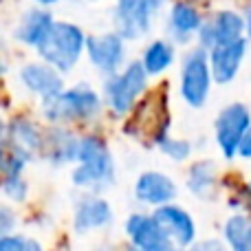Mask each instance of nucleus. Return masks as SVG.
<instances>
[{
	"mask_svg": "<svg viewBox=\"0 0 251 251\" xmlns=\"http://www.w3.org/2000/svg\"><path fill=\"white\" fill-rule=\"evenodd\" d=\"M126 251H139V249H134V247H130V245H128V247H126Z\"/></svg>",
	"mask_w": 251,
	"mask_h": 251,
	"instance_id": "36",
	"label": "nucleus"
},
{
	"mask_svg": "<svg viewBox=\"0 0 251 251\" xmlns=\"http://www.w3.org/2000/svg\"><path fill=\"white\" fill-rule=\"evenodd\" d=\"M95 251H113L110 247H100V249H95Z\"/></svg>",
	"mask_w": 251,
	"mask_h": 251,
	"instance_id": "34",
	"label": "nucleus"
},
{
	"mask_svg": "<svg viewBox=\"0 0 251 251\" xmlns=\"http://www.w3.org/2000/svg\"><path fill=\"white\" fill-rule=\"evenodd\" d=\"M20 82L29 93L42 97V101L51 100V97H55L57 93L64 91L62 73H57L53 66L44 64V62H31V64L22 66L20 69Z\"/></svg>",
	"mask_w": 251,
	"mask_h": 251,
	"instance_id": "14",
	"label": "nucleus"
},
{
	"mask_svg": "<svg viewBox=\"0 0 251 251\" xmlns=\"http://www.w3.org/2000/svg\"><path fill=\"white\" fill-rule=\"evenodd\" d=\"M174 62V44L165 40H154L150 47L143 51L141 66L146 75H159L165 69H170Z\"/></svg>",
	"mask_w": 251,
	"mask_h": 251,
	"instance_id": "22",
	"label": "nucleus"
},
{
	"mask_svg": "<svg viewBox=\"0 0 251 251\" xmlns=\"http://www.w3.org/2000/svg\"><path fill=\"white\" fill-rule=\"evenodd\" d=\"M212 88L207 51L194 49L185 55L181 66V97L190 108H203Z\"/></svg>",
	"mask_w": 251,
	"mask_h": 251,
	"instance_id": "5",
	"label": "nucleus"
},
{
	"mask_svg": "<svg viewBox=\"0 0 251 251\" xmlns=\"http://www.w3.org/2000/svg\"><path fill=\"white\" fill-rule=\"evenodd\" d=\"M0 190H2V194L11 203H25L26 196H29V183L25 181L22 174H18V176H2Z\"/></svg>",
	"mask_w": 251,
	"mask_h": 251,
	"instance_id": "24",
	"label": "nucleus"
},
{
	"mask_svg": "<svg viewBox=\"0 0 251 251\" xmlns=\"http://www.w3.org/2000/svg\"><path fill=\"white\" fill-rule=\"evenodd\" d=\"M101 100L93 88L86 84H77L73 88H64L55 97L42 101V115L53 126L75 124V122H91L100 115Z\"/></svg>",
	"mask_w": 251,
	"mask_h": 251,
	"instance_id": "3",
	"label": "nucleus"
},
{
	"mask_svg": "<svg viewBox=\"0 0 251 251\" xmlns=\"http://www.w3.org/2000/svg\"><path fill=\"white\" fill-rule=\"evenodd\" d=\"M152 216L159 221V225L163 227V231L168 234V238L172 240L176 249H190L196 243V236H199L196 223L185 207L176 203H168L156 207Z\"/></svg>",
	"mask_w": 251,
	"mask_h": 251,
	"instance_id": "8",
	"label": "nucleus"
},
{
	"mask_svg": "<svg viewBox=\"0 0 251 251\" xmlns=\"http://www.w3.org/2000/svg\"><path fill=\"white\" fill-rule=\"evenodd\" d=\"M178 251H190V249H178Z\"/></svg>",
	"mask_w": 251,
	"mask_h": 251,
	"instance_id": "37",
	"label": "nucleus"
},
{
	"mask_svg": "<svg viewBox=\"0 0 251 251\" xmlns=\"http://www.w3.org/2000/svg\"><path fill=\"white\" fill-rule=\"evenodd\" d=\"M115 221V212L110 203L100 194H84L75 201L73 207V231L77 236H86L91 231L104 229Z\"/></svg>",
	"mask_w": 251,
	"mask_h": 251,
	"instance_id": "9",
	"label": "nucleus"
},
{
	"mask_svg": "<svg viewBox=\"0 0 251 251\" xmlns=\"http://www.w3.org/2000/svg\"><path fill=\"white\" fill-rule=\"evenodd\" d=\"M156 146H159V150L163 152L165 156H170L172 161H185L187 156L192 154V143L190 141L170 137L165 130L159 134V137H156Z\"/></svg>",
	"mask_w": 251,
	"mask_h": 251,
	"instance_id": "23",
	"label": "nucleus"
},
{
	"mask_svg": "<svg viewBox=\"0 0 251 251\" xmlns=\"http://www.w3.org/2000/svg\"><path fill=\"white\" fill-rule=\"evenodd\" d=\"M148 75L143 71L141 62H132L128 64L122 73L108 75L104 84V97L106 104L110 106L115 115H126L134 106L137 97L146 91Z\"/></svg>",
	"mask_w": 251,
	"mask_h": 251,
	"instance_id": "4",
	"label": "nucleus"
},
{
	"mask_svg": "<svg viewBox=\"0 0 251 251\" xmlns=\"http://www.w3.org/2000/svg\"><path fill=\"white\" fill-rule=\"evenodd\" d=\"M26 236L22 234H11L0 238V251H25Z\"/></svg>",
	"mask_w": 251,
	"mask_h": 251,
	"instance_id": "26",
	"label": "nucleus"
},
{
	"mask_svg": "<svg viewBox=\"0 0 251 251\" xmlns=\"http://www.w3.org/2000/svg\"><path fill=\"white\" fill-rule=\"evenodd\" d=\"M4 156H7V124L0 117V168H2Z\"/></svg>",
	"mask_w": 251,
	"mask_h": 251,
	"instance_id": "29",
	"label": "nucleus"
},
{
	"mask_svg": "<svg viewBox=\"0 0 251 251\" xmlns=\"http://www.w3.org/2000/svg\"><path fill=\"white\" fill-rule=\"evenodd\" d=\"M42 146H44V134L40 132V128L33 122H29L25 117H16L7 126L9 152H16V154L25 156L26 161H31L35 154L42 152Z\"/></svg>",
	"mask_w": 251,
	"mask_h": 251,
	"instance_id": "15",
	"label": "nucleus"
},
{
	"mask_svg": "<svg viewBox=\"0 0 251 251\" xmlns=\"http://www.w3.org/2000/svg\"><path fill=\"white\" fill-rule=\"evenodd\" d=\"M216 163L214 161H196L187 170V190L196 196V199H209L216 187Z\"/></svg>",
	"mask_w": 251,
	"mask_h": 251,
	"instance_id": "21",
	"label": "nucleus"
},
{
	"mask_svg": "<svg viewBox=\"0 0 251 251\" xmlns=\"http://www.w3.org/2000/svg\"><path fill=\"white\" fill-rule=\"evenodd\" d=\"M245 29H247V33H249V38H251V11H249L247 20H245Z\"/></svg>",
	"mask_w": 251,
	"mask_h": 251,
	"instance_id": "33",
	"label": "nucleus"
},
{
	"mask_svg": "<svg viewBox=\"0 0 251 251\" xmlns=\"http://www.w3.org/2000/svg\"><path fill=\"white\" fill-rule=\"evenodd\" d=\"M165 4V0H139L126 16H117V31L124 40H139L150 31L152 16Z\"/></svg>",
	"mask_w": 251,
	"mask_h": 251,
	"instance_id": "16",
	"label": "nucleus"
},
{
	"mask_svg": "<svg viewBox=\"0 0 251 251\" xmlns=\"http://www.w3.org/2000/svg\"><path fill=\"white\" fill-rule=\"evenodd\" d=\"M77 139L75 134L66 132L64 128H53L49 134H44L42 154L53 165L75 163V152H77Z\"/></svg>",
	"mask_w": 251,
	"mask_h": 251,
	"instance_id": "19",
	"label": "nucleus"
},
{
	"mask_svg": "<svg viewBox=\"0 0 251 251\" xmlns=\"http://www.w3.org/2000/svg\"><path fill=\"white\" fill-rule=\"evenodd\" d=\"M53 25V16L47 11V9H29L25 11V16L20 18L16 31H13V38L18 42L26 44V47H38L40 40L47 35L49 26Z\"/></svg>",
	"mask_w": 251,
	"mask_h": 251,
	"instance_id": "18",
	"label": "nucleus"
},
{
	"mask_svg": "<svg viewBox=\"0 0 251 251\" xmlns=\"http://www.w3.org/2000/svg\"><path fill=\"white\" fill-rule=\"evenodd\" d=\"M35 4H40V7H51V4H55L57 0H33Z\"/></svg>",
	"mask_w": 251,
	"mask_h": 251,
	"instance_id": "32",
	"label": "nucleus"
},
{
	"mask_svg": "<svg viewBox=\"0 0 251 251\" xmlns=\"http://www.w3.org/2000/svg\"><path fill=\"white\" fill-rule=\"evenodd\" d=\"M137 2H139V0H117V11H115V18H117V16H126V13H128Z\"/></svg>",
	"mask_w": 251,
	"mask_h": 251,
	"instance_id": "30",
	"label": "nucleus"
},
{
	"mask_svg": "<svg viewBox=\"0 0 251 251\" xmlns=\"http://www.w3.org/2000/svg\"><path fill=\"white\" fill-rule=\"evenodd\" d=\"M25 251H44V247L33 238H26V245H25Z\"/></svg>",
	"mask_w": 251,
	"mask_h": 251,
	"instance_id": "31",
	"label": "nucleus"
},
{
	"mask_svg": "<svg viewBox=\"0 0 251 251\" xmlns=\"http://www.w3.org/2000/svg\"><path fill=\"white\" fill-rule=\"evenodd\" d=\"M178 196V187L172 181V176L156 170H148V172L139 174L137 183H134V199L141 205L148 207H161V205L174 203Z\"/></svg>",
	"mask_w": 251,
	"mask_h": 251,
	"instance_id": "12",
	"label": "nucleus"
},
{
	"mask_svg": "<svg viewBox=\"0 0 251 251\" xmlns=\"http://www.w3.org/2000/svg\"><path fill=\"white\" fill-rule=\"evenodd\" d=\"M190 251H229V249H227V245L221 238H205L201 243L196 240L190 247Z\"/></svg>",
	"mask_w": 251,
	"mask_h": 251,
	"instance_id": "27",
	"label": "nucleus"
},
{
	"mask_svg": "<svg viewBox=\"0 0 251 251\" xmlns=\"http://www.w3.org/2000/svg\"><path fill=\"white\" fill-rule=\"evenodd\" d=\"M4 73V64H2V62H0V75H2Z\"/></svg>",
	"mask_w": 251,
	"mask_h": 251,
	"instance_id": "35",
	"label": "nucleus"
},
{
	"mask_svg": "<svg viewBox=\"0 0 251 251\" xmlns=\"http://www.w3.org/2000/svg\"><path fill=\"white\" fill-rule=\"evenodd\" d=\"M16 227H18V216L13 212V207L0 205V238L16 234Z\"/></svg>",
	"mask_w": 251,
	"mask_h": 251,
	"instance_id": "25",
	"label": "nucleus"
},
{
	"mask_svg": "<svg viewBox=\"0 0 251 251\" xmlns=\"http://www.w3.org/2000/svg\"><path fill=\"white\" fill-rule=\"evenodd\" d=\"M251 126V113L245 104L234 101V104L225 106L218 113L216 124H214V137H216V146L225 159H234L238 154V146L243 141L245 132Z\"/></svg>",
	"mask_w": 251,
	"mask_h": 251,
	"instance_id": "6",
	"label": "nucleus"
},
{
	"mask_svg": "<svg viewBox=\"0 0 251 251\" xmlns=\"http://www.w3.org/2000/svg\"><path fill=\"white\" fill-rule=\"evenodd\" d=\"M86 44V35L77 25L71 22H55L49 26L47 35L35 47L44 64L53 66L57 73H66L79 62Z\"/></svg>",
	"mask_w": 251,
	"mask_h": 251,
	"instance_id": "2",
	"label": "nucleus"
},
{
	"mask_svg": "<svg viewBox=\"0 0 251 251\" xmlns=\"http://www.w3.org/2000/svg\"><path fill=\"white\" fill-rule=\"evenodd\" d=\"M201 25H203V16L194 4L185 2V0H176L172 4V9H170V35L174 38V42H190L192 35L201 29Z\"/></svg>",
	"mask_w": 251,
	"mask_h": 251,
	"instance_id": "17",
	"label": "nucleus"
},
{
	"mask_svg": "<svg viewBox=\"0 0 251 251\" xmlns=\"http://www.w3.org/2000/svg\"><path fill=\"white\" fill-rule=\"evenodd\" d=\"M223 243L229 251H251V216L234 212L223 223Z\"/></svg>",
	"mask_w": 251,
	"mask_h": 251,
	"instance_id": "20",
	"label": "nucleus"
},
{
	"mask_svg": "<svg viewBox=\"0 0 251 251\" xmlns=\"http://www.w3.org/2000/svg\"><path fill=\"white\" fill-rule=\"evenodd\" d=\"M75 168L71 181L75 187L86 190L88 194H101L115 183V159L106 141L95 134L77 139Z\"/></svg>",
	"mask_w": 251,
	"mask_h": 251,
	"instance_id": "1",
	"label": "nucleus"
},
{
	"mask_svg": "<svg viewBox=\"0 0 251 251\" xmlns=\"http://www.w3.org/2000/svg\"><path fill=\"white\" fill-rule=\"evenodd\" d=\"M247 55V40L240 38L236 42L221 44V47L209 49L207 62H209V73L212 79L218 84H229L231 79L238 75L243 60Z\"/></svg>",
	"mask_w": 251,
	"mask_h": 251,
	"instance_id": "13",
	"label": "nucleus"
},
{
	"mask_svg": "<svg viewBox=\"0 0 251 251\" xmlns=\"http://www.w3.org/2000/svg\"><path fill=\"white\" fill-rule=\"evenodd\" d=\"M236 156H243V159H251V126H249L247 132H245L243 141H240V146H238V154H236Z\"/></svg>",
	"mask_w": 251,
	"mask_h": 251,
	"instance_id": "28",
	"label": "nucleus"
},
{
	"mask_svg": "<svg viewBox=\"0 0 251 251\" xmlns=\"http://www.w3.org/2000/svg\"><path fill=\"white\" fill-rule=\"evenodd\" d=\"M84 51L88 53V60L93 62L100 73L104 75H115L119 73V66L126 55V40L119 33H101V35H91L86 38Z\"/></svg>",
	"mask_w": 251,
	"mask_h": 251,
	"instance_id": "10",
	"label": "nucleus"
},
{
	"mask_svg": "<svg viewBox=\"0 0 251 251\" xmlns=\"http://www.w3.org/2000/svg\"><path fill=\"white\" fill-rule=\"evenodd\" d=\"M124 231L130 247L139 251H178L152 214L134 212L126 218Z\"/></svg>",
	"mask_w": 251,
	"mask_h": 251,
	"instance_id": "7",
	"label": "nucleus"
},
{
	"mask_svg": "<svg viewBox=\"0 0 251 251\" xmlns=\"http://www.w3.org/2000/svg\"><path fill=\"white\" fill-rule=\"evenodd\" d=\"M199 33V42L203 51H209L214 47H221V44H229L236 40L243 38L245 33V18L238 16L236 11H218L216 16L209 22H203Z\"/></svg>",
	"mask_w": 251,
	"mask_h": 251,
	"instance_id": "11",
	"label": "nucleus"
}]
</instances>
